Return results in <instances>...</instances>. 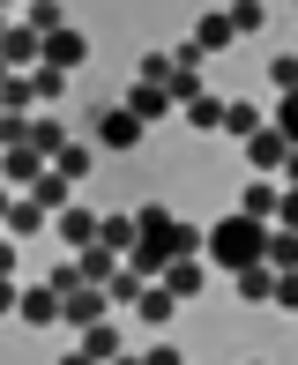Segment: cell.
Segmentation results:
<instances>
[{
    "instance_id": "cell-16",
    "label": "cell",
    "mask_w": 298,
    "mask_h": 365,
    "mask_svg": "<svg viewBox=\"0 0 298 365\" xmlns=\"http://www.w3.org/2000/svg\"><path fill=\"white\" fill-rule=\"evenodd\" d=\"M75 336H82V351H90L97 365L120 358V328H112V313H105V321H90V328H75Z\"/></svg>"
},
{
    "instance_id": "cell-31",
    "label": "cell",
    "mask_w": 298,
    "mask_h": 365,
    "mask_svg": "<svg viewBox=\"0 0 298 365\" xmlns=\"http://www.w3.org/2000/svg\"><path fill=\"white\" fill-rule=\"evenodd\" d=\"M142 284H149V276H135V269L120 261V276L105 284V298H112V306H135V298H142Z\"/></svg>"
},
{
    "instance_id": "cell-30",
    "label": "cell",
    "mask_w": 298,
    "mask_h": 365,
    "mask_svg": "<svg viewBox=\"0 0 298 365\" xmlns=\"http://www.w3.org/2000/svg\"><path fill=\"white\" fill-rule=\"evenodd\" d=\"M135 231H142V239H164V231H172V209H164V202L135 209ZM164 254H172V246H164Z\"/></svg>"
},
{
    "instance_id": "cell-10",
    "label": "cell",
    "mask_w": 298,
    "mask_h": 365,
    "mask_svg": "<svg viewBox=\"0 0 298 365\" xmlns=\"http://www.w3.org/2000/svg\"><path fill=\"white\" fill-rule=\"evenodd\" d=\"M15 321H30V328H60V291H53V284H30L23 306H15Z\"/></svg>"
},
{
    "instance_id": "cell-37",
    "label": "cell",
    "mask_w": 298,
    "mask_h": 365,
    "mask_svg": "<svg viewBox=\"0 0 298 365\" xmlns=\"http://www.w3.org/2000/svg\"><path fill=\"white\" fill-rule=\"evenodd\" d=\"M276 224H284V231H298V187H284V194H276Z\"/></svg>"
},
{
    "instance_id": "cell-35",
    "label": "cell",
    "mask_w": 298,
    "mask_h": 365,
    "mask_svg": "<svg viewBox=\"0 0 298 365\" xmlns=\"http://www.w3.org/2000/svg\"><path fill=\"white\" fill-rule=\"evenodd\" d=\"M269 82H276V90H298V53H276L269 60Z\"/></svg>"
},
{
    "instance_id": "cell-7",
    "label": "cell",
    "mask_w": 298,
    "mask_h": 365,
    "mask_svg": "<svg viewBox=\"0 0 298 365\" xmlns=\"http://www.w3.org/2000/svg\"><path fill=\"white\" fill-rule=\"evenodd\" d=\"M105 313H112V298L97 291V284H82V291L60 298V321H68V328H90V321H105Z\"/></svg>"
},
{
    "instance_id": "cell-3",
    "label": "cell",
    "mask_w": 298,
    "mask_h": 365,
    "mask_svg": "<svg viewBox=\"0 0 298 365\" xmlns=\"http://www.w3.org/2000/svg\"><path fill=\"white\" fill-rule=\"evenodd\" d=\"M0 60H8V75L38 68V60H45V38H38L30 23H8V38H0Z\"/></svg>"
},
{
    "instance_id": "cell-6",
    "label": "cell",
    "mask_w": 298,
    "mask_h": 365,
    "mask_svg": "<svg viewBox=\"0 0 298 365\" xmlns=\"http://www.w3.org/2000/svg\"><path fill=\"white\" fill-rule=\"evenodd\" d=\"M284 135H276V127H254V135H246V164H254V172L261 179H276V172H284Z\"/></svg>"
},
{
    "instance_id": "cell-27",
    "label": "cell",
    "mask_w": 298,
    "mask_h": 365,
    "mask_svg": "<svg viewBox=\"0 0 298 365\" xmlns=\"http://www.w3.org/2000/svg\"><path fill=\"white\" fill-rule=\"evenodd\" d=\"M15 23H30L45 38V30H60V0H23V8H15Z\"/></svg>"
},
{
    "instance_id": "cell-45",
    "label": "cell",
    "mask_w": 298,
    "mask_h": 365,
    "mask_svg": "<svg viewBox=\"0 0 298 365\" xmlns=\"http://www.w3.org/2000/svg\"><path fill=\"white\" fill-rule=\"evenodd\" d=\"M112 365H142V358H127V351H120V358H112Z\"/></svg>"
},
{
    "instance_id": "cell-34",
    "label": "cell",
    "mask_w": 298,
    "mask_h": 365,
    "mask_svg": "<svg viewBox=\"0 0 298 365\" xmlns=\"http://www.w3.org/2000/svg\"><path fill=\"white\" fill-rule=\"evenodd\" d=\"M269 306H276V313H298V269H284V276H276V291H269Z\"/></svg>"
},
{
    "instance_id": "cell-17",
    "label": "cell",
    "mask_w": 298,
    "mask_h": 365,
    "mask_svg": "<svg viewBox=\"0 0 298 365\" xmlns=\"http://www.w3.org/2000/svg\"><path fill=\"white\" fill-rule=\"evenodd\" d=\"M45 224H53V217H45V209L30 202V194H15V202H8V224H0V231H15V239H38Z\"/></svg>"
},
{
    "instance_id": "cell-33",
    "label": "cell",
    "mask_w": 298,
    "mask_h": 365,
    "mask_svg": "<svg viewBox=\"0 0 298 365\" xmlns=\"http://www.w3.org/2000/svg\"><path fill=\"white\" fill-rule=\"evenodd\" d=\"M269 127H276V135L298 149V90H284V105H276V120H269Z\"/></svg>"
},
{
    "instance_id": "cell-22",
    "label": "cell",
    "mask_w": 298,
    "mask_h": 365,
    "mask_svg": "<svg viewBox=\"0 0 298 365\" xmlns=\"http://www.w3.org/2000/svg\"><path fill=\"white\" fill-rule=\"evenodd\" d=\"M231 284H239V298H254V306H269V291H276V269H269V261H254V269H239Z\"/></svg>"
},
{
    "instance_id": "cell-42",
    "label": "cell",
    "mask_w": 298,
    "mask_h": 365,
    "mask_svg": "<svg viewBox=\"0 0 298 365\" xmlns=\"http://www.w3.org/2000/svg\"><path fill=\"white\" fill-rule=\"evenodd\" d=\"M0 276H15V246H0Z\"/></svg>"
},
{
    "instance_id": "cell-4",
    "label": "cell",
    "mask_w": 298,
    "mask_h": 365,
    "mask_svg": "<svg viewBox=\"0 0 298 365\" xmlns=\"http://www.w3.org/2000/svg\"><path fill=\"white\" fill-rule=\"evenodd\" d=\"M82 60H90V38H82V30H68V23H60V30H45V68H82Z\"/></svg>"
},
{
    "instance_id": "cell-46",
    "label": "cell",
    "mask_w": 298,
    "mask_h": 365,
    "mask_svg": "<svg viewBox=\"0 0 298 365\" xmlns=\"http://www.w3.org/2000/svg\"><path fill=\"white\" fill-rule=\"evenodd\" d=\"M0 8H8V15H15V8H23V0H0Z\"/></svg>"
},
{
    "instance_id": "cell-32",
    "label": "cell",
    "mask_w": 298,
    "mask_h": 365,
    "mask_svg": "<svg viewBox=\"0 0 298 365\" xmlns=\"http://www.w3.org/2000/svg\"><path fill=\"white\" fill-rule=\"evenodd\" d=\"M0 149H30V112H0Z\"/></svg>"
},
{
    "instance_id": "cell-20",
    "label": "cell",
    "mask_w": 298,
    "mask_h": 365,
    "mask_svg": "<svg viewBox=\"0 0 298 365\" xmlns=\"http://www.w3.org/2000/svg\"><path fill=\"white\" fill-rule=\"evenodd\" d=\"M135 313H142L149 328H164V321H172V313H179V298L164 291V284H142V298H135Z\"/></svg>"
},
{
    "instance_id": "cell-40",
    "label": "cell",
    "mask_w": 298,
    "mask_h": 365,
    "mask_svg": "<svg viewBox=\"0 0 298 365\" xmlns=\"http://www.w3.org/2000/svg\"><path fill=\"white\" fill-rule=\"evenodd\" d=\"M284 187H298V149H284Z\"/></svg>"
},
{
    "instance_id": "cell-5",
    "label": "cell",
    "mask_w": 298,
    "mask_h": 365,
    "mask_svg": "<svg viewBox=\"0 0 298 365\" xmlns=\"http://www.w3.org/2000/svg\"><path fill=\"white\" fill-rule=\"evenodd\" d=\"M120 105H127V112H135V120H142V127H157V120H172V112H179V105H172V97H164V82H135V90H127V97H120Z\"/></svg>"
},
{
    "instance_id": "cell-24",
    "label": "cell",
    "mask_w": 298,
    "mask_h": 365,
    "mask_svg": "<svg viewBox=\"0 0 298 365\" xmlns=\"http://www.w3.org/2000/svg\"><path fill=\"white\" fill-rule=\"evenodd\" d=\"M224 15H231V38H254V30L269 23V8H261V0H224Z\"/></svg>"
},
{
    "instance_id": "cell-23",
    "label": "cell",
    "mask_w": 298,
    "mask_h": 365,
    "mask_svg": "<svg viewBox=\"0 0 298 365\" xmlns=\"http://www.w3.org/2000/svg\"><path fill=\"white\" fill-rule=\"evenodd\" d=\"M68 142H75V135H68V127H60V120H30V149H38L45 164H53V157H60V149H68Z\"/></svg>"
},
{
    "instance_id": "cell-36",
    "label": "cell",
    "mask_w": 298,
    "mask_h": 365,
    "mask_svg": "<svg viewBox=\"0 0 298 365\" xmlns=\"http://www.w3.org/2000/svg\"><path fill=\"white\" fill-rule=\"evenodd\" d=\"M45 284L68 298V291H82V269H75V261H53V276H45Z\"/></svg>"
},
{
    "instance_id": "cell-9",
    "label": "cell",
    "mask_w": 298,
    "mask_h": 365,
    "mask_svg": "<svg viewBox=\"0 0 298 365\" xmlns=\"http://www.w3.org/2000/svg\"><path fill=\"white\" fill-rule=\"evenodd\" d=\"M135 239H142V231H135V209H112V217H97V246H105V254H135Z\"/></svg>"
},
{
    "instance_id": "cell-12",
    "label": "cell",
    "mask_w": 298,
    "mask_h": 365,
    "mask_svg": "<svg viewBox=\"0 0 298 365\" xmlns=\"http://www.w3.org/2000/svg\"><path fill=\"white\" fill-rule=\"evenodd\" d=\"M38 172H45L38 149H0V187H38Z\"/></svg>"
},
{
    "instance_id": "cell-25",
    "label": "cell",
    "mask_w": 298,
    "mask_h": 365,
    "mask_svg": "<svg viewBox=\"0 0 298 365\" xmlns=\"http://www.w3.org/2000/svg\"><path fill=\"white\" fill-rule=\"evenodd\" d=\"M30 202H38L45 217H53V209H68V179H60L53 164H45V172H38V187H30Z\"/></svg>"
},
{
    "instance_id": "cell-44",
    "label": "cell",
    "mask_w": 298,
    "mask_h": 365,
    "mask_svg": "<svg viewBox=\"0 0 298 365\" xmlns=\"http://www.w3.org/2000/svg\"><path fill=\"white\" fill-rule=\"evenodd\" d=\"M8 23H15V15H8V8H0V38H8Z\"/></svg>"
},
{
    "instance_id": "cell-21",
    "label": "cell",
    "mask_w": 298,
    "mask_h": 365,
    "mask_svg": "<svg viewBox=\"0 0 298 365\" xmlns=\"http://www.w3.org/2000/svg\"><path fill=\"white\" fill-rule=\"evenodd\" d=\"M254 127H269V120H261V112L246 105V97H231V105H224V127H217V135H231V142H246V135H254Z\"/></svg>"
},
{
    "instance_id": "cell-14",
    "label": "cell",
    "mask_w": 298,
    "mask_h": 365,
    "mask_svg": "<svg viewBox=\"0 0 298 365\" xmlns=\"http://www.w3.org/2000/svg\"><path fill=\"white\" fill-rule=\"evenodd\" d=\"M194 45H202V60H209V53H231V45H239V38H231V15L209 8L202 23H194Z\"/></svg>"
},
{
    "instance_id": "cell-26",
    "label": "cell",
    "mask_w": 298,
    "mask_h": 365,
    "mask_svg": "<svg viewBox=\"0 0 298 365\" xmlns=\"http://www.w3.org/2000/svg\"><path fill=\"white\" fill-rule=\"evenodd\" d=\"M30 90H38V105H60V97H68V68H30Z\"/></svg>"
},
{
    "instance_id": "cell-48",
    "label": "cell",
    "mask_w": 298,
    "mask_h": 365,
    "mask_svg": "<svg viewBox=\"0 0 298 365\" xmlns=\"http://www.w3.org/2000/svg\"><path fill=\"white\" fill-rule=\"evenodd\" d=\"M291 8H298V0H291Z\"/></svg>"
},
{
    "instance_id": "cell-11",
    "label": "cell",
    "mask_w": 298,
    "mask_h": 365,
    "mask_svg": "<svg viewBox=\"0 0 298 365\" xmlns=\"http://www.w3.org/2000/svg\"><path fill=\"white\" fill-rule=\"evenodd\" d=\"M276 194H284V179H254V187H239V217L276 224Z\"/></svg>"
},
{
    "instance_id": "cell-41",
    "label": "cell",
    "mask_w": 298,
    "mask_h": 365,
    "mask_svg": "<svg viewBox=\"0 0 298 365\" xmlns=\"http://www.w3.org/2000/svg\"><path fill=\"white\" fill-rule=\"evenodd\" d=\"M60 365H97L90 351H82V343H75V351H60Z\"/></svg>"
},
{
    "instance_id": "cell-43",
    "label": "cell",
    "mask_w": 298,
    "mask_h": 365,
    "mask_svg": "<svg viewBox=\"0 0 298 365\" xmlns=\"http://www.w3.org/2000/svg\"><path fill=\"white\" fill-rule=\"evenodd\" d=\"M8 202H15V194H8V187H0V224H8Z\"/></svg>"
},
{
    "instance_id": "cell-39",
    "label": "cell",
    "mask_w": 298,
    "mask_h": 365,
    "mask_svg": "<svg viewBox=\"0 0 298 365\" xmlns=\"http://www.w3.org/2000/svg\"><path fill=\"white\" fill-rule=\"evenodd\" d=\"M23 306V284H15V276H0V313H15Z\"/></svg>"
},
{
    "instance_id": "cell-8",
    "label": "cell",
    "mask_w": 298,
    "mask_h": 365,
    "mask_svg": "<svg viewBox=\"0 0 298 365\" xmlns=\"http://www.w3.org/2000/svg\"><path fill=\"white\" fill-rule=\"evenodd\" d=\"M157 284L172 291V298H202V291H209V261H202V254H187V261H172Z\"/></svg>"
},
{
    "instance_id": "cell-18",
    "label": "cell",
    "mask_w": 298,
    "mask_h": 365,
    "mask_svg": "<svg viewBox=\"0 0 298 365\" xmlns=\"http://www.w3.org/2000/svg\"><path fill=\"white\" fill-rule=\"evenodd\" d=\"M75 269H82V284H97V291H105L112 276H120V254H105V246H82V254H75Z\"/></svg>"
},
{
    "instance_id": "cell-15",
    "label": "cell",
    "mask_w": 298,
    "mask_h": 365,
    "mask_svg": "<svg viewBox=\"0 0 298 365\" xmlns=\"http://www.w3.org/2000/svg\"><path fill=\"white\" fill-rule=\"evenodd\" d=\"M179 120H187L194 135H217V127H224V97H209V90L187 97V105H179Z\"/></svg>"
},
{
    "instance_id": "cell-13",
    "label": "cell",
    "mask_w": 298,
    "mask_h": 365,
    "mask_svg": "<svg viewBox=\"0 0 298 365\" xmlns=\"http://www.w3.org/2000/svg\"><path fill=\"white\" fill-rule=\"evenodd\" d=\"M261 261H269L276 276H284V269H298V231H284V224H269V231H261Z\"/></svg>"
},
{
    "instance_id": "cell-29",
    "label": "cell",
    "mask_w": 298,
    "mask_h": 365,
    "mask_svg": "<svg viewBox=\"0 0 298 365\" xmlns=\"http://www.w3.org/2000/svg\"><path fill=\"white\" fill-rule=\"evenodd\" d=\"M30 105H38L30 75H8V82H0V112H30Z\"/></svg>"
},
{
    "instance_id": "cell-38",
    "label": "cell",
    "mask_w": 298,
    "mask_h": 365,
    "mask_svg": "<svg viewBox=\"0 0 298 365\" xmlns=\"http://www.w3.org/2000/svg\"><path fill=\"white\" fill-rule=\"evenodd\" d=\"M142 365H187V358H179V343H157V351H142Z\"/></svg>"
},
{
    "instance_id": "cell-19",
    "label": "cell",
    "mask_w": 298,
    "mask_h": 365,
    "mask_svg": "<svg viewBox=\"0 0 298 365\" xmlns=\"http://www.w3.org/2000/svg\"><path fill=\"white\" fill-rule=\"evenodd\" d=\"M60 246H75V254L97 246V217H90V209H60Z\"/></svg>"
},
{
    "instance_id": "cell-28",
    "label": "cell",
    "mask_w": 298,
    "mask_h": 365,
    "mask_svg": "<svg viewBox=\"0 0 298 365\" xmlns=\"http://www.w3.org/2000/svg\"><path fill=\"white\" fill-rule=\"evenodd\" d=\"M90 157H97V149H90V142H68V149H60V157H53V172H60V179H68V187H75V179H82V172H90Z\"/></svg>"
},
{
    "instance_id": "cell-49",
    "label": "cell",
    "mask_w": 298,
    "mask_h": 365,
    "mask_svg": "<svg viewBox=\"0 0 298 365\" xmlns=\"http://www.w3.org/2000/svg\"><path fill=\"white\" fill-rule=\"evenodd\" d=\"M254 365H261V358H254Z\"/></svg>"
},
{
    "instance_id": "cell-47",
    "label": "cell",
    "mask_w": 298,
    "mask_h": 365,
    "mask_svg": "<svg viewBox=\"0 0 298 365\" xmlns=\"http://www.w3.org/2000/svg\"><path fill=\"white\" fill-rule=\"evenodd\" d=\"M0 82H8V60H0Z\"/></svg>"
},
{
    "instance_id": "cell-1",
    "label": "cell",
    "mask_w": 298,
    "mask_h": 365,
    "mask_svg": "<svg viewBox=\"0 0 298 365\" xmlns=\"http://www.w3.org/2000/svg\"><path fill=\"white\" fill-rule=\"evenodd\" d=\"M261 231H269V224H254V217L231 209V217H217V224L202 231V261H209V269H224V276L254 269V261H261Z\"/></svg>"
},
{
    "instance_id": "cell-2",
    "label": "cell",
    "mask_w": 298,
    "mask_h": 365,
    "mask_svg": "<svg viewBox=\"0 0 298 365\" xmlns=\"http://www.w3.org/2000/svg\"><path fill=\"white\" fill-rule=\"evenodd\" d=\"M90 135H97V149H135V142L149 135V127H142V120H135L127 105H105V112L90 120Z\"/></svg>"
}]
</instances>
